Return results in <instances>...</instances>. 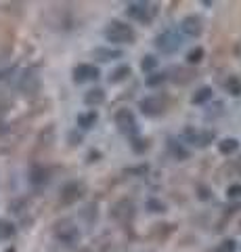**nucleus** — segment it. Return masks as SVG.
Instances as JSON below:
<instances>
[{
	"instance_id": "nucleus-25",
	"label": "nucleus",
	"mask_w": 241,
	"mask_h": 252,
	"mask_svg": "<svg viewBox=\"0 0 241 252\" xmlns=\"http://www.w3.org/2000/svg\"><path fill=\"white\" fill-rule=\"evenodd\" d=\"M216 252H237V244L233 242V240H224V242L218 244Z\"/></svg>"
},
{
	"instance_id": "nucleus-22",
	"label": "nucleus",
	"mask_w": 241,
	"mask_h": 252,
	"mask_svg": "<svg viewBox=\"0 0 241 252\" xmlns=\"http://www.w3.org/2000/svg\"><path fill=\"white\" fill-rule=\"evenodd\" d=\"M170 149H172V156L178 158V160H187L189 158V152L183 145H176V141H170Z\"/></svg>"
},
{
	"instance_id": "nucleus-12",
	"label": "nucleus",
	"mask_w": 241,
	"mask_h": 252,
	"mask_svg": "<svg viewBox=\"0 0 241 252\" xmlns=\"http://www.w3.org/2000/svg\"><path fill=\"white\" fill-rule=\"evenodd\" d=\"M172 82L174 84H189L191 80H195L197 74H195V69H189V67H178L172 72Z\"/></svg>"
},
{
	"instance_id": "nucleus-8",
	"label": "nucleus",
	"mask_w": 241,
	"mask_h": 252,
	"mask_svg": "<svg viewBox=\"0 0 241 252\" xmlns=\"http://www.w3.org/2000/svg\"><path fill=\"white\" fill-rule=\"evenodd\" d=\"M138 107H141V112L147 116H158L166 109V101L161 97H147L138 103Z\"/></svg>"
},
{
	"instance_id": "nucleus-3",
	"label": "nucleus",
	"mask_w": 241,
	"mask_h": 252,
	"mask_svg": "<svg viewBox=\"0 0 241 252\" xmlns=\"http://www.w3.org/2000/svg\"><path fill=\"white\" fill-rule=\"evenodd\" d=\"M155 46H158L161 53H176L183 46V38L178 36L176 32L168 30V32H164V34H160L158 38H155Z\"/></svg>"
},
{
	"instance_id": "nucleus-26",
	"label": "nucleus",
	"mask_w": 241,
	"mask_h": 252,
	"mask_svg": "<svg viewBox=\"0 0 241 252\" xmlns=\"http://www.w3.org/2000/svg\"><path fill=\"white\" fill-rule=\"evenodd\" d=\"M46 175H49V172H46L44 168H34L32 170V183H44V181L49 179Z\"/></svg>"
},
{
	"instance_id": "nucleus-7",
	"label": "nucleus",
	"mask_w": 241,
	"mask_h": 252,
	"mask_svg": "<svg viewBox=\"0 0 241 252\" xmlns=\"http://www.w3.org/2000/svg\"><path fill=\"white\" fill-rule=\"evenodd\" d=\"M82 193H84L82 183H76V181H72V183L63 185V189H61V204L69 206V204H74V202L80 200Z\"/></svg>"
},
{
	"instance_id": "nucleus-6",
	"label": "nucleus",
	"mask_w": 241,
	"mask_h": 252,
	"mask_svg": "<svg viewBox=\"0 0 241 252\" xmlns=\"http://www.w3.org/2000/svg\"><path fill=\"white\" fill-rule=\"evenodd\" d=\"M126 13L130 15V17L138 19V21L149 23L151 17L155 15V6H153V4H147V2H130V4L126 6Z\"/></svg>"
},
{
	"instance_id": "nucleus-27",
	"label": "nucleus",
	"mask_w": 241,
	"mask_h": 252,
	"mask_svg": "<svg viewBox=\"0 0 241 252\" xmlns=\"http://www.w3.org/2000/svg\"><path fill=\"white\" fill-rule=\"evenodd\" d=\"M147 147H149V143H147V141H143V139H132V149H134L136 154H143Z\"/></svg>"
},
{
	"instance_id": "nucleus-31",
	"label": "nucleus",
	"mask_w": 241,
	"mask_h": 252,
	"mask_svg": "<svg viewBox=\"0 0 241 252\" xmlns=\"http://www.w3.org/2000/svg\"><path fill=\"white\" fill-rule=\"evenodd\" d=\"M235 170L241 175V158H239V160H235Z\"/></svg>"
},
{
	"instance_id": "nucleus-30",
	"label": "nucleus",
	"mask_w": 241,
	"mask_h": 252,
	"mask_svg": "<svg viewBox=\"0 0 241 252\" xmlns=\"http://www.w3.org/2000/svg\"><path fill=\"white\" fill-rule=\"evenodd\" d=\"M227 195L229 198H241V185H231L227 189Z\"/></svg>"
},
{
	"instance_id": "nucleus-15",
	"label": "nucleus",
	"mask_w": 241,
	"mask_h": 252,
	"mask_svg": "<svg viewBox=\"0 0 241 252\" xmlns=\"http://www.w3.org/2000/svg\"><path fill=\"white\" fill-rule=\"evenodd\" d=\"M95 59L99 61H111V59H120L122 57V51H115V49H95Z\"/></svg>"
},
{
	"instance_id": "nucleus-20",
	"label": "nucleus",
	"mask_w": 241,
	"mask_h": 252,
	"mask_svg": "<svg viewBox=\"0 0 241 252\" xmlns=\"http://www.w3.org/2000/svg\"><path fill=\"white\" fill-rule=\"evenodd\" d=\"M130 76V67L128 65H122V67H118V69H115V72L113 74H109V82H122L124 80V78H128Z\"/></svg>"
},
{
	"instance_id": "nucleus-10",
	"label": "nucleus",
	"mask_w": 241,
	"mask_h": 252,
	"mask_svg": "<svg viewBox=\"0 0 241 252\" xmlns=\"http://www.w3.org/2000/svg\"><path fill=\"white\" fill-rule=\"evenodd\" d=\"M181 30L185 32L187 36H193V38H195V36L201 34V30H204V28H201V19H199V17H195V15H189V17H185V19L181 21Z\"/></svg>"
},
{
	"instance_id": "nucleus-19",
	"label": "nucleus",
	"mask_w": 241,
	"mask_h": 252,
	"mask_svg": "<svg viewBox=\"0 0 241 252\" xmlns=\"http://www.w3.org/2000/svg\"><path fill=\"white\" fill-rule=\"evenodd\" d=\"M95 122H97V112H88V114L78 116V124H80L82 128H90V126H95Z\"/></svg>"
},
{
	"instance_id": "nucleus-9",
	"label": "nucleus",
	"mask_w": 241,
	"mask_h": 252,
	"mask_svg": "<svg viewBox=\"0 0 241 252\" xmlns=\"http://www.w3.org/2000/svg\"><path fill=\"white\" fill-rule=\"evenodd\" d=\"M99 78V67L88 65V63H82L74 69V80L76 82H86V80H97Z\"/></svg>"
},
{
	"instance_id": "nucleus-16",
	"label": "nucleus",
	"mask_w": 241,
	"mask_h": 252,
	"mask_svg": "<svg viewBox=\"0 0 241 252\" xmlns=\"http://www.w3.org/2000/svg\"><path fill=\"white\" fill-rule=\"evenodd\" d=\"M218 149H220V154L231 156V154H235L239 149V141L237 139H224V141L218 143Z\"/></svg>"
},
{
	"instance_id": "nucleus-32",
	"label": "nucleus",
	"mask_w": 241,
	"mask_h": 252,
	"mask_svg": "<svg viewBox=\"0 0 241 252\" xmlns=\"http://www.w3.org/2000/svg\"><path fill=\"white\" fill-rule=\"evenodd\" d=\"M4 130H6V126H4V124H0V135H2Z\"/></svg>"
},
{
	"instance_id": "nucleus-4",
	"label": "nucleus",
	"mask_w": 241,
	"mask_h": 252,
	"mask_svg": "<svg viewBox=\"0 0 241 252\" xmlns=\"http://www.w3.org/2000/svg\"><path fill=\"white\" fill-rule=\"evenodd\" d=\"M111 219L118 220L120 225H128L132 219H134V204H132L130 200H120L118 204H113L111 208Z\"/></svg>"
},
{
	"instance_id": "nucleus-28",
	"label": "nucleus",
	"mask_w": 241,
	"mask_h": 252,
	"mask_svg": "<svg viewBox=\"0 0 241 252\" xmlns=\"http://www.w3.org/2000/svg\"><path fill=\"white\" fill-rule=\"evenodd\" d=\"M164 80H166V74H153V76L147 78V86H158Z\"/></svg>"
},
{
	"instance_id": "nucleus-23",
	"label": "nucleus",
	"mask_w": 241,
	"mask_h": 252,
	"mask_svg": "<svg viewBox=\"0 0 241 252\" xmlns=\"http://www.w3.org/2000/svg\"><path fill=\"white\" fill-rule=\"evenodd\" d=\"M201 59H204V49H201V46H195V49H191L189 51V55H187V61L191 63H199Z\"/></svg>"
},
{
	"instance_id": "nucleus-1",
	"label": "nucleus",
	"mask_w": 241,
	"mask_h": 252,
	"mask_svg": "<svg viewBox=\"0 0 241 252\" xmlns=\"http://www.w3.org/2000/svg\"><path fill=\"white\" fill-rule=\"evenodd\" d=\"M105 38L109 42H118V44H130L134 42V30H132V26H128V23L124 21H111L109 26L105 28Z\"/></svg>"
},
{
	"instance_id": "nucleus-17",
	"label": "nucleus",
	"mask_w": 241,
	"mask_h": 252,
	"mask_svg": "<svg viewBox=\"0 0 241 252\" xmlns=\"http://www.w3.org/2000/svg\"><path fill=\"white\" fill-rule=\"evenodd\" d=\"M212 99V89L210 86H201V89L197 91V93H193V97H191V101L193 103H206V101H210Z\"/></svg>"
},
{
	"instance_id": "nucleus-11",
	"label": "nucleus",
	"mask_w": 241,
	"mask_h": 252,
	"mask_svg": "<svg viewBox=\"0 0 241 252\" xmlns=\"http://www.w3.org/2000/svg\"><path fill=\"white\" fill-rule=\"evenodd\" d=\"M185 137H187V139H191L193 143H197L199 147H206L208 143H212V141H214V132H210V130H206V132H197V130L187 128V130H185Z\"/></svg>"
},
{
	"instance_id": "nucleus-24",
	"label": "nucleus",
	"mask_w": 241,
	"mask_h": 252,
	"mask_svg": "<svg viewBox=\"0 0 241 252\" xmlns=\"http://www.w3.org/2000/svg\"><path fill=\"white\" fill-rule=\"evenodd\" d=\"M155 65H158V59H155L153 55H147V57H143V61H141L143 72H151V69H155Z\"/></svg>"
},
{
	"instance_id": "nucleus-21",
	"label": "nucleus",
	"mask_w": 241,
	"mask_h": 252,
	"mask_svg": "<svg viewBox=\"0 0 241 252\" xmlns=\"http://www.w3.org/2000/svg\"><path fill=\"white\" fill-rule=\"evenodd\" d=\"M227 91L233 94V97H239V94H241V82H239V78H235V76L229 78V80H227Z\"/></svg>"
},
{
	"instance_id": "nucleus-29",
	"label": "nucleus",
	"mask_w": 241,
	"mask_h": 252,
	"mask_svg": "<svg viewBox=\"0 0 241 252\" xmlns=\"http://www.w3.org/2000/svg\"><path fill=\"white\" fill-rule=\"evenodd\" d=\"M147 208H149L151 212H164L166 210L164 204L158 202V200H149V202H147Z\"/></svg>"
},
{
	"instance_id": "nucleus-13",
	"label": "nucleus",
	"mask_w": 241,
	"mask_h": 252,
	"mask_svg": "<svg viewBox=\"0 0 241 252\" xmlns=\"http://www.w3.org/2000/svg\"><path fill=\"white\" fill-rule=\"evenodd\" d=\"M38 76L34 72H26L21 78V82H19V89L21 91H26V93H36L38 91Z\"/></svg>"
},
{
	"instance_id": "nucleus-14",
	"label": "nucleus",
	"mask_w": 241,
	"mask_h": 252,
	"mask_svg": "<svg viewBox=\"0 0 241 252\" xmlns=\"http://www.w3.org/2000/svg\"><path fill=\"white\" fill-rule=\"evenodd\" d=\"M105 101V91L103 89H92L86 93V97H84V103L86 105H101Z\"/></svg>"
},
{
	"instance_id": "nucleus-18",
	"label": "nucleus",
	"mask_w": 241,
	"mask_h": 252,
	"mask_svg": "<svg viewBox=\"0 0 241 252\" xmlns=\"http://www.w3.org/2000/svg\"><path fill=\"white\" fill-rule=\"evenodd\" d=\"M13 235H15V225L11 220L0 219V240H11Z\"/></svg>"
},
{
	"instance_id": "nucleus-5",
	"label": "nucleus",
	"mask_w": 241,
	"mask_h": 252,
	"mask_svg": "<svg viewBox=\"0 0 241 252\" xmlns=\"http://www.w3.org/2000/svg\"><path fill=\"white\" fill-rule=\"evenodd\" d=\"M115 126H118L120 132H124V135H136V130H138L136 118L130 109H118V114H115Z\"/></svg>"
},
{
	"instance_id": "nucleus-2",
	"label": "nucleus",
	"mask_w": 241,
	"mask_h": 252,
	"mask_svg": "<svg viewBox=\"0 0 241 252\" xmlns=\"http://www.w3.org/2000/svg\"><path fill=\"white\" fill-rule=\"evenodd\" d=\"M55 238L63 244H76L80 240V231H78V227L69 219H63L55 225Z\"/></svg>"
}]
</instances>
